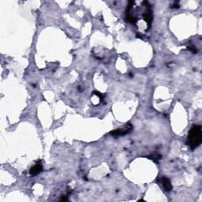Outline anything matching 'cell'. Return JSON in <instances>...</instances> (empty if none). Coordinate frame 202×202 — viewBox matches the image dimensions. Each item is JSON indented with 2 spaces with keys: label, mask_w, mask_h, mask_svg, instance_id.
Listing matches in <instances>:
<instances>
[{
  "label": "cell",
  "mask_w": 202,
  "mask_h": 202,
  "mask_svg": "<svg viewBox=\"0 0 202 202\" xmlns=\"http://www.w3.org/2000/svg\"><path fill=\"white\" fill-rule=\"evenodd\" d=\"M161 183H162V185H163V189H164L166 191L169 192L172 190L171 183L170 179H168V178L163 176V177L161 179Z\"/></svg>",
  "instance_id": "cell-5"
},
{
  "label": "cell",
  "mask_w": 202,
  "mask_h": 202,
  "mask_svg": "<svg viewBox=\"0 0 202 202\" xmlns=\"http://www.w3.org/2000/svg\"><path fill=\"white\" fill-rule=\"evenodd\" d=\"M43 171V166L40 163H37L36 165L32 167V168L29 171V174H30V175L32 176H35L39 175L40 172Z\"/></svg>",
  "instance_id": "cell-3"
},
{
  "label": "cell",
  "mask_w": 202,
  "mask_h": 202,
  "mask_svg": "<svg viewBox=\"0 0 202 202\" xmlns=\"http://www.w3.org/2000/svg\"><path fill=\"white\" fill-rule=\"evenodd\" d=\"M61 200H62V201H66V200H67V198H66L65 196H63V197H62V198H61Z\"/></svg>",
  "instance_id": "cell-7"
},
{
  "label": "cell",
  "mask_w": 202,
  "mask_h": 202,
  "mask_svg": "<svg viewBox=\"0 0 202 202\" xmlns=\"http://www.w3.org/2000/svg\"><path fill=\"white\" fill-rule=\"evenodd\" d=\"M202 142V129L200 125H194L189 131L187 137V145L190 149L194 150Z\"/></svg>",
  "instance_id": "cell-1"
},
{
  "label": "cell",
  "mask_w": 202,
  "mask_h": 202,
  "mask_svg": "<svg viewBox=\"0 0 202 202\" xmlns=\"http://www.w3.org/2000/svg\"><path fill=\"white\" fill-rule=\"evenodd\" d=\"M143 18L145 22H147V24H148V28H150L151 24L152 22V18H153L152 10H148L147 11H145L143 14Z\"/></svg>",
  "instance_id": "cell-4"
},
{
  "label": "cell",
  "mask_w": 202,
  "mask_h": 202,
  "mask_svg": "<svg viewBox=\"0 0 202 202\" xmlns=\"http://www.w3.org/2000/svg\"><path fill=\"white\" fill-rule=\"evenodd\" d=\"M187 49L188 50H190V52H193V53H197V48H196L194 46H193V45H190V46H188Z\"/></svg>",
  "instance_id": "cell-6"
},
{
  "label": "cell",
  "mask_w": 202,
  "mask_h": 202,
  "mask_svg": "<svg viewBox=\"0 0 202 202\" xmlns=\"http://www.w3.org/2000/svg\"><path fill=\"white\" fill-rule=\"evenodd\" d=\"M132 129L133 126L130 123H127L122 129H118L114 131H111V134L113 135V136H124V135L127 134L129 132H130Z\"/></svg>",
  "instance_id": "cell-2"
}]
</instances>
